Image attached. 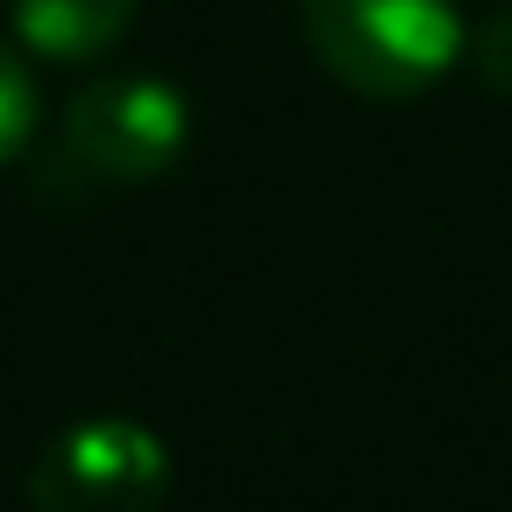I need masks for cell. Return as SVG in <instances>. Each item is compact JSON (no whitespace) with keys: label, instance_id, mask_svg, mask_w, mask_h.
<instances>
[{"label":"cell","instance_id":"8992f818","mask_svg":"<svg viewBox=\"0 0 512 512\" xmlns=\"http://www.w3.org/2000/svg\"><path fill=\"white\" fill-rule=\"evenodd\" d=\"M470 64H477V78L498 92V99H512V8H498L477 36H470V50H463Z\"/></svg>","mask_w":512,"mask_h":512},{"label":"cell","instance_id":"6da1fadb","mask_svg":"<svg viewBox=\"0 0 512 512\" xmlns=\"http://www.w3.org/2000/svg\"><path fill=\"white\" fill-rule=\"evenodd\" d=\"M295 29L344 92L379 106L435 92L470 50L456 0H295Z\"/></svg>","mask_w":512,"mask_h":512},{"label":"cell","instance_id":"3957f363","mask_svg":"<svg viewBox=\"0 0 512 512\" xmlns=\"http://www.w3.org/2000/svg\"><path fill=\"white\" fill-rule=\"evenodd\" d=\"M176 491V449L141 414H85L29 463L36 512H155Z\"/></svg>","mask_w":512,"mask_h":512},{"label":"cell","instance_id":"7a4b0ae2","mask_svg":"<svg viewBox=\"0 0 512 512\" xmlns=\"http://www.w3.org/2000/svg\"><path fill=\"white\" fill-rule=\"evenodd\" d=\"M183 148H190V99L155 71H113L78 85L57 134L64 169L99 190L155 183L183 162Z\"/></svg>","mask_w":512,"mask_h":512},{"label":"cell","instance_id":"277c9868","mask_svg":"<svg viewBox=\"0 0 512 512\" xmlns=\"http://www.w3.org/2000/svg\"><path fill=\"white\" fill-rule=\"evenodd\" d=\"M8 15L22 50L50 64H92L134 29L141 0H8Z\"/></svg>","mask_w":512,"mask_h":512},{"label":"cell","instance_id":"5b68a950","mask_svg":"<svg viewBox=\"0 0 512 512\" xmlns=\"http://www.w3.org/2000/svg\"><path fill=\"white\" fill-rule=\"evenodd\" d=\"M36 120H43V92H36L22 50L0 43V169H8V162L36 141Z\"/></svg>","mask_w":512,"mask_h":512}]
</instances>
